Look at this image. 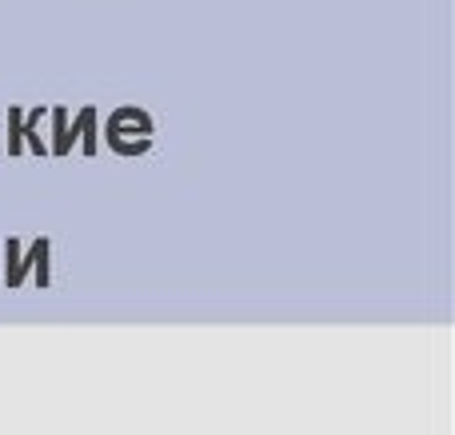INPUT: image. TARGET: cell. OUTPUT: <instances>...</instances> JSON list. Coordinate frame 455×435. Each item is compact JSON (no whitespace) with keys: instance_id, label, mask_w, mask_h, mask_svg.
<instances>
[{"instance_id":"5b68a950","label":"cell","mask_w":455,"mask_h":435,"mask_svg":"<svg viewBox=\"0 0 455 435\" xmlns=\"http://www.w3.org/2000/svg\"><path fill=\"white\" fill-rule=\"evenodd\" d=\"M20 124H24V112L16 108V104H8V156H16V152L24 148V140H20Z\"/></svg>"},{"instance_id":"7a4b0ae2","label":"cell","mask_w":455,"mask_h":435,"mask_svg":"<svg viewBox=\"0 0 455 435\" xmlns=\"http://www.w3.org/2000/svg\"><path fill=\"white\" fill-rule=\"evenodd\" d=\"M84 144V156H96V108L88 104V108H80V116L72 120V128H64V144H68V152H72V144Z\"/></svg>"},{"instance_id":"6da1fadb","label":"cell","mask_w":455,"mask_h":435,"mask_svg":"<svg viewBox=\"0 0 455 435\" xmlns=\"http://www.w3.org/2000/svg\"><path fill=\"white\" fill-rule=\"evenodd\" d=\"M108 124H136L144 136H152V116H148V112H140V108H132V104L112 112ZM104 132H108V136H104V140H108V148L120 152V156H140V152L152 148V140H136L132 144V140H124V132H116V128H104Z\"/></svg>"},{"instance_id":"3957f363","label":"cell","mask_w":455,"mask_h":435,"mask_svg":"<svg viewBox=\"0 0 455 435\" xmlns=\"http://www.w3.org/2000/svg\"><path fill=\"white\" fill-rule=\"evenodd\" d=\"M44 112H48L44 104H36V108L28 112V120H24V124H20V140H28L36 156H48V144H44V140H40V136H36V124H40V116H44Z\"/></svg>"},{"instance_id":"277c9868","label":"cell","mask_w":455,"mask_h":435,"mask_svg":"<svg viewBox=\"0 0 455 435\" xmlns=\"http://www.w3.org/2000/svg\"><path fill=\"white\" fill-rule=\"evenodd\" d=\"M48 112H52V136H56L52 148H48V152H52V156H68V144H64V128H68V108H60V104H56V108H48Z\"/></svg>"}]
</instances>
